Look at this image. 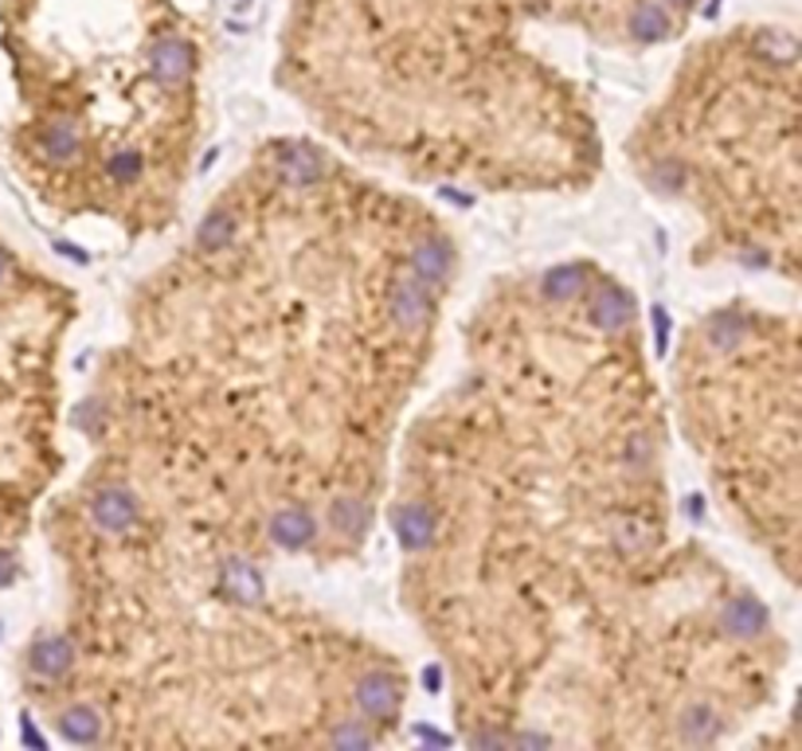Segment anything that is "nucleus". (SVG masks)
Here are the masks:
<instances>
[{"label":"nucleus","mask_w":802,"mask_h":751,"mask_svg":"<svg viewBox=\"0 0 802 751\" xmlns=\"http://www.w3.org/2000/svg\"><path fill=\"white\" fill-rule=\"evenodd\" d=\"M17 294V262H12L9 247H0V567L9 564V524L12 517L20 513V478L17 470H12V455L20 450V439H9V427L20 419V411L12 407V396H17V388H12V376L9 368H4V348H9V337H4V305H9V298Z\"/></svg>","instance_id":"nucleus-1"},{"label":"nucleus","mask_w":802,"mask_h":751,"mask_svg":"<svg viewBox=\"0 0 802 751\" xmlns=\"http://www.w3.org/2000/svg\"><path fill=\"white\" fill-rule=\"evenodd\" d=\"M674 4H681V0H674Z\"/></svg>","instance_id":"nucleus-2"}]
</instances>
